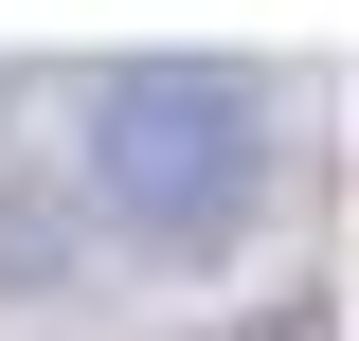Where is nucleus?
Returning <instances> with one entry per match:
<instances>
[{
    "label": "nucleus",
    "instance_id": "nucleus-1",
    "mask_svg": "<svg viewBox=\"0 0 359 341\" xmlns=\"http://www.w3.org/2000/svg\"><path fill=\"white\" fill-rule=\"evenodd\" d=\"M90 198L126 234H162V252L233 234L269 198V90L216 72V54H108L90 72Z\"/></svg>",
    "mask_w": 359,
    "mask_h": 341
}]
</instances>
